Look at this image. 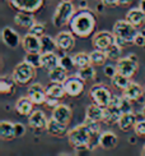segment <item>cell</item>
Returning a JSON list of instances; mask_svg holds the SVG:
<instances>
[{"label": "cell", "mask_w": 145, "mask_h": 156, "mask_svg": "<svg viewBox=\"0 0 145 156\" xmlns=\"http://www.w3.org/2000/svg\"><path fill=\"white\" fill-rule=\"evenodd\" d=\"M96 26H97V18L94 13L89 10L88 8L76 10L69 22L70 31L76 37L80 38L89 37L94 32Z\"/></svg>", "instance_id": "cell-1"}, {"label": "cell", "mask_w": 145, "mask_h": 156, "mask_svg": "<svg viewBox=\"0 0 145 156\" xmlns=\"http://www.w3.org/2000/svg\"><path fill=\"white\" fill-rule=\"evenodd\" d=\"M92 137V133L88 129V127L84 124H79L74 127L71 131L68 132V140L70 146L74 147L75 151H89V141Z\"/></svg>", "instance_id": "cell-2"}, {"label": "cell", "mask_w": 145, "mask_h": 156, "mask_svg": "<svg viewBox=\"0 0 145 156\" xmlns=\"http://www.w3.org/2000/svg\"><path fill=\"white\" fill-rule=\"evenodd\" d=\"M75 12H76L75 6L70 0H62V2L59 3L56 6L54 17H52V23H54L55 27L62 28L64 26L69 24L70 19L75 14Z\"/></svg>", "instance_id": "cell-3"}, {"label": "cell", "mask_w": 145, "mask_h": 156, "mask_svg": "<svg viewBox=\"0 0 145 156\" xmlns=\"http://www.w3.org/2000/svg\"><path fill=\"white\" fill-rule=\"evenodd\" d=\"M12 77L14 78V81L19 86H25V84L31 83L36 77V68L32 67L27 62H22L15 66L13 69Z\"/></svg>", "instance_id": "cell-4"}, {"label": "cell", "mask_w": 145, "mask_h": 156, "mask_svg": "<svg viewBox=\"0 0 145 156\" xmlns=\"http://www.w3.org/2000/svg\"><path fill=\"white\" fill-rule=\"evenodd\" d=\"M112 32H113L115 36L123 38V40L130 45V44H134L135 36L137 35V32H139V28H136L135 26H133L127 19H120V21L115 22Z\"/></svg>", "instance_id": "cell-5"}, {"label": "cell", "mask_w": 145, "mask_h": 156, "mask_svg": "<svg viewBox=\"0 0 145 156\" xmlns=\"http://www.w3.org/2000/svg\"><path fill=\"white\" fill-rule=\"evenodd\" d=\"M122 96L118 95H112V99L110 105L104 108V116H103V123L107 126H113L117 124L122 115V110L120 108Z\"/></svg>", "instance_id": "cell-6"}, {"label": "cell", "mask_w": 145, "mask_h": 156, "mask_svg": "<svg viewBox=\"0 0 145 156\" xmlns=\"http://www.w3.org/2000/svg\"><path fill=\"white\" fill-rule=\"evenodd\" d=\"M117 72L129 78H133L139 69V60L135 54H130L125 58H120L116 63Z\"/></svg>", "instance_id": "cell-7"}, {"label": "cell", "mask_w": 145, "mask_h": 156, "mask_svg": "<svg viewBox=\"0 0 145 156\" xmlns=\"http://www.w3.org/2000/svg\"><path fill=\"white\" fill-rule=\"evenodd\" d=\"M112 95L113 94L111 92V90L106 84H94L89 91V96L93 100V102L102 108H106L110 105Z\"/></svg>", "instance_id": "cell-8"}, {"label": "cell", "mask_w": 145, "mask_h": 156, "mask_svg": "<svg viewBox=\"0 0 145 156\" xmlns=\"http://www.w3.org/2000/svg\"><path fill=\"white\" fill-rule=\"evenodd\" d=\"M62 84H64L65 92H66V95L70 97L80 96L84 92V88H85V81L83 78L79 77L78 74L69 76Z\"/></svg>", "instance_id": "cell-9"}, {"label": "cell", "mask_w": 145, "mask_h": 156, "mask_svg": "<svg viewBox=\"0 0 145 156\" xmlns=\"http://www.w3.org/2000/svg\"><path fill=\"white\" fill-rule=\"evenodd\" d=\"M45 0H9V5L17 12L36 13L42 9Z\"/></svg>", "instance_id": "cell-10"}, {"label": "cell", "mask_w": 145, "mask_h": 156, "mask_svg": "<svg viewBox=\"0 0 145 156\" xmlns=\"http://www.w3.org/2000/svg\"><path fill=\"white\" fill-rule=\"evenodd\" d=\"M113 42H115L113 32H108V31L97 32V34L93 36V40H92V44H93L94 49L103 50V51H106Z\"/></svg>", "instance_id": "cell-11"}, {"label": "cell", "mask_w": 145, "mask_h": 156, "mask_svg": "<svg viewBox=\"0 0 145 156\" xmlns=\"http://www.w3.org/2000/svg\"><path fill=\"white\" fill-rule=\"evenodd\" d=\"M27 96L32 100L35 105H42L47 100V92L46 87L39 83H32L27 90Z\"/></svg>", "instance_id": "cell-12"}, {"label": "cell", "mask_w": 145, "mask_h": 156, "mask_svg": "<svg viewBox=\"0 0 145 156\" xmlns=\"http://www.w3.org/2000/svg\"><path fill=\"white\" fill-rule=\"evenodd\" d=\"M75 35L71 31H61L60 34H57L55 40L57 44V49L61 51H69L74 48L75 45Z\"/></svg>", "instance_id": "cell-13"}, {"label": "cell", "mask_w": 145, "mask_h": 156, "mask_svg": "<svg viewBox=\"0 0 145 156\" xmlns=\"http://www.w3.org/2000/svg\"><path fill=\"white\" fill-rule=\"evenodd\" d=\"M49 119L41 110H33L32 114L28 116V126L35 129V131H42V129L47 128Z\"/></svg>", "instance_id": "cell-14"}, {"label": "cell", "mask_w": 145, "mask_h": 156, "mask_svg": "<svg viewBox=\"0 0 145 156\" xmlns=\"http://www.w3.org/2000/svg\"><path fill=\"white\" fill-rule=\"evenodd\" d=\"M3 42L10 49H17L19 45H22V38L19 37L17 32L10 27H4L2 31Z\"/></svg>", "instance_id": "cell-15"}, {"label": "cell", "mask_w": 145, "mask_h": 156, "mask_svg": "<svg viewBox=\"0 0 145 156\" xmlns=\"http://www.w3.org/2000/svg\"><path fill=\"white\" fill-rule=\"evenodd\" d=\"M22 48L25 53H41V38L28 32L22 38Z\"/></svg>", "instance_id": "cell-16"}, {"label": "cell", "mask_w": 145, "mask_h": 156, "mask_svg": "<svg viewBox=\"0 0 145 156\" xmlns=\"http://www.w3.org/2000/svg\"><path fill=\"white\" fill-rule=\"evenodd\" d=\"M52 118L64 123V124H69L70 120H71V116H72V112L71 109L65 105V104H59V105L52 109Z\"/></svg>", "instance_id": "cell-17"}, {"label": "cell", "mask_w": 145, "mask_h": 156, "mask_svg": "<svg viewBox=\"0 0 145 156\" xmlns=\"http://www.w3.org/2000/svg\"><path fill=\"white\" fill-rule=\"evenodd\" d=\"M46 131L51 136H55V137H62V136L68 133V124H64V123L59 122L51 116V119H49Z\"/></svg>", "instance_id": "cell-18"}, {"label": "cell", "mask_w": 145, "mask_h": 156, "mask_svg": "<svg viewBox=\"0 0 145 156\" xmlns=\"http://www.w3.org/2000/svg\"><path fill=\"white\" fill-rule=\"evenodd\" d=\"M33 14L35 13H29V12H17V14L14 17V22L19 27L29 30L36 23Z\"/></svg>", "instance_id": "cell-19"}, {"label": "cell", "mask_w": 145, "mask_h": 156, "mask_svg": "<svg viewBox=\"0 0 145 156\" xmlns=\"http://www.w3.org/2000/svg\"><path fill=\"white\" fill-rule=\"evenodd\" d=\"M125 19H127V21L133 26H135L136 28H140L145 24V13L140 8H133L126 13Z\"/></svg>", "instance_id": "cell-20"}, {"label": "cell", "mask_w": 145, "mask_h": 156, "mask_svg": "<svg viewBox=\"0 0 145 156\" xmlns=\"http://www.w3.org/2000/svg\"><path fill=\"white\" fill-rule=\"evenodd\" d=\"M33 105L35 104L32 102V100L28 96H24L18 99V101L15 102V112L18 115L22 116H29L33 112Z\"/></svg>", "instance_id": "cell-21"}, {"label": "cell", "mask_w": 145, "mask_h": 156, "mask_svg": "<svg viewBox=\"0 0 145 156\" xmlns=\"http://www.w3.org/2000/svg\"><path fill=\"white\" fill-rule=\"evenodd\" d=\"M103 116H104V108L97 105V104H90V105L85 110V119L103 123Z\"/></svg>", "instance_id": "cell-22"}, {"label": "cell", "mask_w": 145, "mask_h": 156, "mask_svg": "<svg viewBox=\"0 0 145 156\" xmlns=\"http://www.w3.org/2000/svg\"><path fill=\"white\" fill-rule=\"evenodd\" d=\"M60 64V58L55 53H42L41 58V68L46 72H50L54 68H56Z\"/></svg>", "instance_id": "cell-23"}, {"label": "cell", "mask_w": 145, "mask_h": 156, "mask_svg": "<svg viewBox=\"0 0 145 156\" xmlns=\"http://www.w3.org/2000/svg\"><path fill=\"white\" fill-rule=\"evenodd\" d=\"M143 94H144L143 87L140 86L139 83H136V82H130L129 86L122 91V96L127 97V99L131 100V101H135V100L141 99Z\"/></svg>", "instance_id": "cell-24"}, {"label": "cell", "mask_w": 145, "mask_h": 156, "mask_svg": "<svg viewBox=\"0 0 145 156\" xmlns=\"http://www.w3.org/2000/svg\"><path fill=\"white\" fill-rule=\"evenodd\" d=\"M17 82L14 81L13 77L8 76H2L0 77V94L5 96H10L15 92Z\"/></svg>", "instance_id": "cell-25"}, {"label": "cell", "mask_w": 145, "mask_h": 156, "mask_svg": "<svg viewBox=\"0 0 145 156\" xmlns=\"http://www.w3.org/2000/svg\"><path fill=\"white\" fill-rule=\"evenodd\" d=\"M117 142H118L117 136L113 132L107 131L101 134L99 147H102L103 150H112V148H115L117 146Z\"/></svg>", "instance_id": "cell-26"}, {"label": "cell", "mask_w": 145, "mask_h": 156, "mask_svg": "<svg viewBox=\"0 0 145 156\" xmlns=\"http://www.w3.org/2000/svg\"><path fill=\"white\" fill-rule=\"evenodd\" d=\"M136 119H137V116H136L135 113H133V112L131 113H123L121 115L120 120H118L117 126L120 127L121 131L127 132V131H130L131 128H134L135 123H136Z\"/></svg>", "instance_id": "cell-27"}, {"label": "cell", "mask_w": 145, "mask_h": 156, "mask_svg": "<svg viewBox=\"0 0 145 156\" xmlns=\"http://www.w3.org/2000/svg\"><path fill=\"white\" fill-rule=\"evenodd\" d=\"M0 138L3 141H10L13 138H15L14 123L8 120L0 122Z\"/></svg>", "instance_id": "cell-28"}, {"label": "cell", "mask_w": 145, "mask_h": 156, "mask_svg": "<svg viewBox=\"0 0 145 156\" xmlns=\"http://www.w3.org/2000/svg\"><path fill=\"white\" fill-rule=\"evenodd\" d=\"M46 92H47V96L56 97V99H62V97L66 95L64 84L59 83V82H51L50 84H47V86H46Z\"/></svg>", "instance_id": "cell-29"}, {"label": "cell", "mask_w": 145, "mask_h": 156, "mask_svg": "<svg viewBox=\"0 0 145 156\" xmlns=\"http://www.w3.org/2000/svg\"><path fill=\"white\" fill-rule=\"evenodd\" d=\"M68 76V69H65L62 66H59L56 68H54L52 70L49 72V78L51 82H59V83H64L65 80H66Z\"/></svg>", "instance_id": "cell-30"}, {"label": "cell", "mask_w": 145, "mask_h": 156, "mask_svg": "<svg viewBox=\"0 0 145 156\" xmlns=\"http://www.w3.org/2000/svg\"><path fill=\"white\" fill-rule=\"evenodd\" d=\"M41 38V53H55L57 49L56 40L49 35H43Z\"/></svg>", "instance_id": "cell-31"}, {"label": "cell", "mask_w": 145, "mask_h": 156, "mask_svg": "<svg viewBox=\"0 0 145 156\" xmlns=\"http://www.w3.org/2000/svg\"><path fill=\"white\" fill-rule=\"evenodd\" d=\"M72 59L75 63V68H85L88 66H92V60H90V54L88 53H76L75 55H72Z\"/></svg>", "instance_id": "cell-32"}, {"label": "cell", "mask_w": 145, "mask_h": 156, "mask_svg": "<svg viewBox=\"0 0 145 156\" xmlns=\"http://www.w3.org/2000/svg\"><path fill=\"white\" fill-rule=\"evenodd\" d=\"M111 81H112V86H113L115 88H117V90H121V91H123L131 82L129 77L123 76V74L118 73V72H117V74L115 77L111 78Z\"/></svg>", "instance_id": "cell-33"}, {"label": "cell", "mask_w": 145, "mask_h": 156, "mask_svg": "<svg viewBox=\"0 0 145 156\" xmlns=\"http://www.w3.org/2000/svg\"><path fill=\"white\" fill-rule=\"evenodd\" d=\"M90 60H92L93 66H104V63L108 60V58H107L106 51L94 49L90 53Z\"/></svg>", "instance_id": "cell-34"}, {"label": "cell", "mask_w": 145, "mask_h": 156, "mask_svg": "<svg viewBox=\"0 0 145 156\" xmlns=\"http://www.w3.org/2000/svg\"><path fill=\"white\" fill-rule=\"evenodd\" d=\"M76 74L83 78V80L87 82V81H93L96 76H97V72H96V69H94V66L92 64V66H88V67H85V68H79L78 69V72Z\"/></svg>", "instance_id": "cell-35"}, {"label": "cell", "mask_w": 145, "mask_h": 156, "mask_svg": "<svg viewBox=\"0 0 145 156\" xmlns=\"http://www.w3.org/2000/svg\"><path fill=\"white\" fill-rule=\"evenodd\" d=\"M41 58H42V53H27L24 56V62H27L32 67L38 69L41 68Z\"/></svg>", "instance_id": "cell-36"}, {"label": "cell", "mask_w": 145, "mask_h": 156, "mask_svg": "<svg viewBox=\"0 0 145 156\" xmlns=\"http://www.w3.org/2000/svg\"><path fill=\"white\" fill-rule=\"evenodd\" d=\"M106 54H107V58L110 60H115L117 62L118 59L121 58L122 55V48H120L118 45H116L115 42L111 45V46L106 50Z\"/></svg>", "instance_id": "cell-37"}, {"label": "cell", "mask_w": 145, "mask_h": 156, "mask_svg": "<svg viewBox=\"0 0 145 156\" xmlns=\"http://www.w3.org/2000/svg\"><path fill=\"white\" fill-rule=\"evenodd\" d=\"M136 116H137V119L134 126V132L136 136H139L141 138H145V116H144V114L141 115V118H139L137 114H136Z\"/></svg>", "instance_id": "cell-38"}, {"label": "cell", "mask_w": 145, "mask_h": 156, "mask_svg": "<svg viewBox=\"0 0 145 156\" xmlns=\"http://www.w3.org/2000/svg\"><path fill=\"white\" fill-rule=\"evenodd\" d=\"M28 32H31L32 35H35L37 37H42L45 35V24L43 23H35L32 27L28 30Z\"/></svg>", "instance_id": "cell-39"}, {"label": "cell", "mask_w": 145, "mask_h": 156, "mask_svg": "<svg viewBox=\"0 0 145 156\" xmlns=\"http://www.w3.org/2000/svg\"><path fill=\"white\" fill-rule=\"evenodd\" d=\"M60 66H62L65 69H72L75 68V63H74V59H72V56H69V55H64L60 58Z\"/></svg>", "instance_id": "cell-40"}, {"label": "cell", "mask_w": 145, "mask_h": 156, "mask_svg": "<svg viewBox=\"0 0 145 156\" xmlns=\"http://www.w3.org/2000/svg\"><path fill=\"white\" fill-rule=\"evenodd\" d=\"M120 108H121V110H122V114H123V113H131V112H133V101L129 100L127 97L122 96Z\"/></svg>", "instance_id": "cell-41"}, {"label": "cell", "mask_w": 145, "mask_h": 156, "mask_svg": "<svg viewBox=\"0 0 145 156\" xmlns=\"http://www.w3.org/2000/svg\"><path fill=\"white\" fill-rule=\"evenodd\" d=\"M103 73L106 77L108 78H112L117 74V67L116 66H112V64H108V66H104V69H103Z\"/></svg>", "instance_id": "cell-42"}, {"label": "cell", "mask_w": 145, "mask_h": 156, "mask_svg": "<svg viewBox=\"0 0 145 156\" xmlns=\"http://www.w3.org/2000/svg\"><path fill=\"white\" fill-rule=\"evenodd\" d=\"M14 129H15V138H21L25 134V127L22 123H14Z\"/></svg>", "instance_id": "cell-43"}, {"label": "cell", "mask_w": 145, "mask_h": 156, "mask_svg": "<svg viewBox=\"0 0 145 156\" xmlns=\"http://www.w3.org/2000/svg\"><path fill=\"white\" fill-rule=\"evenodd\" d=\"M59 104H60L59 99H56V97H50V96H47V100H46L45 105L52 110V109H55V108L59 105Z\"/></svg>", "instance_id": "cell-44"}, {"label": "cell", "mask_w": 145, "mask_h": 156, "mask_svg": "<svg viewBox=\"0 0 145 156\" xmlns=\"http://www.w3.org/2000/svg\"><path fill=\"white\" fill-rule=\"evenodd\" d=\"M134 44L136 46H145V35H143L141 32L139 31L137 32V35L135 36V40H134Z\"/></svg>", "instance_id": "cell-45"}, {"label": "cell", "mask_w": 145, "mask_h": 156, "mask_svg": "<svg viewBox=\"0 0 145 156\" xmlns=\"http://www.w3.org/2000/svg\"><path fill=\"white\" fill-rule=\"evenodd\" d=\"M115 44H116V45H118V46L122 48V49H123L125 46H127V45H129L126 41L123 40V38H121V37H117V36H115Z\"/></svg>", "instance_id": "cell-46"}, {"label": "cell", "mask_w": 145, "mask_h": 156, "mask_svg": "<svg viewBox=\"0 0 145 156\" xmlns=\"http://www.w3.org/2000/svg\"><path fill=\"white\" fill-rule=\"evenodd\" d=\"M104 6H116L118 5V0H102Z\"/></svg>", "instance_id": "cell-47"}, {"label": "cell", "mask_w": 145, "mask_h": 156, "mask_svg": "<svg viewBox=\"0 0 145 156\" xmlns=\"http://www.w3.org/2000/svg\"><path fill=\"white\" fill-rule=\"evenodd\" d=\"M85 8H88V3L87 0H83V2L79 3V9H85Z\"/></svg>", "instance_id": "cell-48"}, {"label": "cell", "mask_w": 145, "mask_h": 156, "mask_svg": "<svg viewBox=\"0 0 145 156\" xmlns=\"http://www.w3.org/2000/svg\"><path fill=\"white\" fill-rule=\"evenodd\" d=\"M131 2L133 0H118V5H129V4H131Z\"/></svg>", "instance_id": "cell-49"}, {"label": "cell", "mask_w": 145, "mask_h": 156, "mask_svg": "<svg viewBox=\"0 0 145 156\" xmlns=\"http://www.w3.org/2000/svg\"><path fill=\"white\" fill-rule=\"evenodd\" d=\"M139 8L145 13V0H140V4H139Z\"/></svg>", "instance_id": "cell-50"}, {"label": "cell", "mask_w": 145, "mask_h": 156, "mask_svg": "<svg viewBox=\"0 0 145 156\" xmlns=\"http://www.w3.org/2000/svg\"><path fill=\"white\" fill-rule=\"evenodd\" d=\"M129 141H130V144H135V142H136V141H135V138H133V137H130V138H129Z\"/></svg>", "instance_id": "cell-51"}, {"label": "cell", "mask_w": 145, "mask_h": 156, "mask_svg": "<svg viewBox=\"0 0 145 156\" xmlns=\"http://www.w3.org/2000/svg\"><path fill=\"white\" fill-rule=\"evenodd\" d=\"M141 155L145 156V144H144V146H143V148H141Z\"/></svg>", "instance_id": "cell-52"}, {"label": "cell", "mask_w": 145, "mask_h": 156, "mask_svg": "<svg viewBox=\"0 0 145 156\" xmlns=\"http://www.w3.org/2000/svg\"><path fill=\"white\" fill-rule=\"evenodd\" d=\"M141 113H143V114H144V116H145V106L143 108V110H141Z\"/></svg>", "instance_id": "cell-53"}, {"label": "cell", "mask_w": 145, "mask_h": 156, "mask_svg": "<svg viewBox=\"0 0 145 156\" xmlns=\"http://www.w3.org/2000/svg\"><path fill=\"white\" fill-rule=\"evenodd\" d=\"M140 32H141V34H143V35H145V30H144V31H140Z\"/></svg>", "instance_id": "cell-54"}, {"label": "cell", "mask_w": 145, "mask_h": 156, "mask_svg": "<svg viewBox=\"0 0 145 156\" xmlns=\"http://www.w3.org/2000/svg\"><path fill=\"white\" fill-rule=\"evenodd\" d=\"M98 2H102V0H98Z\"/></svg>", "instance_id": "cell-55"}]
</instances>
